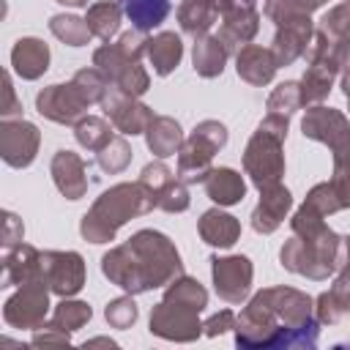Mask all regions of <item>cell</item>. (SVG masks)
I'll use <instances>...</instances> for the list:
<instances>
[{"instance_id":"1","label":"cell","mask_w":350,"mask_h":350,"mask_svg":"<svg viewBox=\"0 0 350 350\" xmlns=\"http://www.w3.org/2000/svg\"><path fill=\"white\" fill-rule=\"evenodd\" d=\"M170 11V3L167 0H129L126 3V14L129 19L139 27V30H150L156 27Z\"/></svg>"}]
</instances>
